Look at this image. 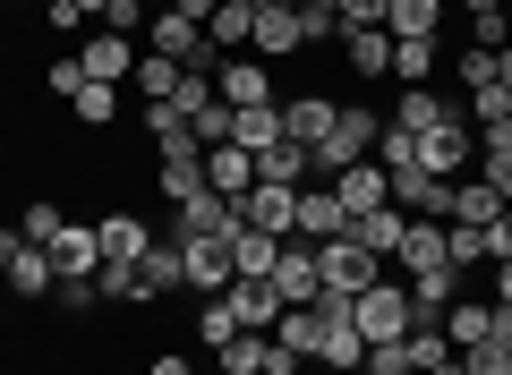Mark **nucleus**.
Segmentation results:
<instances>
[{
    "label": "nucleus",
    "instance_id": "f257e3e1",
    "mask_svg": "<svg viewBox=\"0 0 512 375\" xmlns=\"http://www.w3.org/2000/svg\"><path fill=\"white\" fill-rule=\"evenodd\" d=\"M94 239H103V273H94V290H103V299H137V256L154 248V231L137 214H103Z\"/></svg>",
    "mask_w": 512,
    "mask_h": 375
},
{
    "label": "nucleus",
    "instance_id": "f03ea898",
    "mask_svg": "<svg viewBox=\"0 0 512 375\" xmlns=\"http://www.w3.org/2000/svg\"><path fill=\"white\" fill-rule=\"evenodd\" d=\"M376 137H384V120H376V111L342 103V111H333V128H325V145L308 154V179H342L350 162H376Z\"/></svg>",
    "mask_w": 512,
    "mask_h": 375
},
{
    "label": "nucleus",
    "instance_id": "7ed1b4c3",
    "mask_svg": "<svg viewBox=\"0 0 512 375\" xmlns=\"http://www.w3.org/2000/svg\"><path fill=\"white\" fill-rule=\"evenodd\" d=\"M350 324H359V341L376 350V341H402L410 324H419V307H410V290L393 282V273H384L376 290H359V307H350Z\"/></svg>",
    "mask_w": 512,
    "mask_h": 375
},
{
    "label": "nucleus",
    "instance_id": "20e7f679",
    "mask_svg": "<svg viewBox=\"0 0 512 375\" xmlns=\"http://www.w3.org/2000/svg\"><path fill=\"white\" fill-rule=\"evenodd\" d=\"M316 265H325V290H350V299L384 282V265H376V256H367L350 231H342V239H325V248H316Z\"/></svg>",
    "mask_w": 512,
    "mask_h": 375
},
{
    "label": "nucleus",
    "instance_id": "39448f33",
    "mask_svg": "<svg viewBox=\"0 0 512 375\" xmlns=\"http://www.w3.org/2000/svg\"><path fill=\"white\" fill-rule=\"evenodd\" d=\"M171 214H180V222H171V239H231L239 222H248V214H239V197H214V188L188 197V205H171Z\"/></svg>",
    "mask_w": 512,
    "mask_h": 375
},
{
    "label": "nucleus",
    "instance_id": "423d86ee",
    "mask_svg": "<svg viewBox=\"0 0 512 375\" xmlns=\"http://www.w3.org/2000/svg\"><path fill=\"white\" fill-rule=\"evenodd\" d=\"M470 162H478V137L461 120H444V128H427V137H419V171L427 179H461Z\"/></svg>",
    "mask_w": 512,
    "mask_h": 375
},
{
    "label": "nucleus",
    "instance_id": "0eeeda50",
    "mask_svg": "<svg viewBox=\"0 0 512 375\" xmlns=\"http://www.w3.org/2000/svg\"><path fill=\"white\" fill-rule=\"evenodd\" d=\"M77 69H86L94 86H120V77L137 69V43H128V35H111V26H94V35L77 43Z\"/></svg>",
    "mask_w": 512,
    "mask_h": 375
},
{
    "label": "nucleus",
    "instance_id": "6e6552de",
    "mask_svg": "<svg viewBox=\"0 0 512 375\" xmlns=\"http://www.w3.org/2000/svg\"><path fill=\"white\" fill-rule=\"evenodd\" d=\"M52 273H60V282H94V273H103V239H94V222H60Z\"/></svg>",
    "mask_w": 512,
    "mask_h": 375
},
{
    "label": "nucleus",
    "instance_id": "1a4fd4ad",
    "mask_svg": "<svg viewBox=\"0 0 512 375\" xmlns=\"http://www.w3.org/2000/svg\"><path fill=\"white\" fill-rule=\"evenodd\" d=\"M214 94H222V103H231V111H248V103H274V77H265V60L231 52V60H222V69H214Z\"/></svg>",
    "mask_w": 512,
    "mask_h": 375
},
{
    "label": "nucleus",
    "instance_id": "9d476101",
    "mask_svg": "<svg viewBox=\"0 0 512 375\" xmlns=\"http://www.w3.org/2000/svg\"><path fill=\"white\" fill-rule=\"evenodd\" d=\"M171 290H188V256H180V239H154L137 256V299H171Z\"/></svg>",
    "mask_w": 512,
    "mask_h": 375
},
{
    "label": "nucleus",
    "instance_id": "9b49d317",
    "mask_svg": "<svg viewBox=\"0 0 512 375\" xmlns=\"http://www.w3.org/2000/svg\"><path fill=\"white\" fill-rule=\"evenodd\" d=\"M461 120V103L444 86H402V103H393V128H410V137H427V128Z\"/></svg>",
    "mask_w": 512,
    "mask_h": 375
},
{
    "label": "nucleus",
    "instance_id": "f8f14e48",
    "mask_svg": "<svg viewBox=\"0 0 512 375\" xmlns=\"http://www.w3.org/2000/svg\"><path fill=\"white\" fill-rule=\"evenodd\" d=\"M333 197H342V214H376V205H393V179H384V162H350L342 179H325Z\"/></svg>",
    "mask_w": 512,
    "mask_h": 375
},
{
    "label": "nucleus",
    "instance_id": "ddd939ff",
    "mask_svg": "<svg viewBox=\"0 0 512 375\" xmlns=\"http://www.w3.org/2000/svg\"><path fill=\"white\" fill-rule=\"evenodd\" d=\"M239 214H248L256 231H274V239H291V222H299V188H274V179H256L248 197H239Z\"/></svg>",
    "mask_w": 512,
    "mask_h": 375
},
{
    "label": "nucleus",
    "instance_id": "4468645a",
    "mask_svg": "<svg viewBox=\"0 0 512 375\" xmlns=\"http://www.w3.org/2000/svg\"><path fill=\"white\" fill-rule=\"evenodd\" d=\"M402 231H410V214H402V205H376V214H350V239H359V248L376 256V265H393V256H402Z\"/></svg>",
    "mask_w": 512,
    "mask_h": 375
},
{
    "label": "nucleus",
    "instance_id": "2eb2a0df",
    "mask_svg": "<svg viewBox=\"0 0 512 375\" xmlns=\"http://www.w3.org/2000/svg\"><path fill=\"white\" fill-rule=\"evenodd\" d=\"M180 256H188V290H231L239 273H231V239H180Z\"/></svg>",
    "mask_w": 512,
    "mask_h": 375
},
{
    "label": "nucleus",
    "instance_id": "dca6fc26",
    "mask_svg": "<svg viewBox=\"0 0 512 375\" xmlns=\"http://www.w3.org/2000/svg\"><path fill=\"white\" fill-rule=\"evenodd\" d=\"M256 52H274V60H291V52H308V43H299V9L291 0H256Z\"/></svg>",
    "mask_w": 512,
    "mask_h": 375
},
{
    "label": "nucleus",
    "instance_id": "f3484780",
    "mask_svg": "<svg viewBox=\"0 0 512 375\" xmlns=\"http://www.w3.org/2000/svg\"><path fill=\"white\" fill-rule=\"evenodd\" d=\"M222 299H231V316L248 324V333H274V324H282V290H274V282H248V273H239Z\"/></svg>",
    "mask_w": 512,
    "mask_h": 375
},
{
    "label": "nucleus",
    "instance_id": "a211bd4d",
    "mask_svg": "<svg viewBox=\"0 0 512 375\" xmlns=\"http://www.w3.org/2000/svg\"><path fill=\"white\" fill-rule=\"evenodd\" d=\"M291 231L325 248V239H342V231H350V214H342V197H333V188H299V222H291Z\"/></svg>",
    "mask_w": 512,
    "mask_h": 375
},
{
    "label": "nucleus",
    "instance_id": "6ab92c4d",
    "mask_svg": "<svg viewBox=\"0 0 512 375\" xmlns=\"http://www.w3.org/2000/svg\"><path fill=\"white\" fill-rule=\"evenodd\" d=\"M274 265H282V239H274V231H256V222H239V231H231V273H248V282H274Z\"/></svg>",
    "mask_w": 512,
    "mask_h": 375
},
{
    "label": "nucleus",
    "instance_id": "aec40b11",
    "mask_svg": "<svg viewBox=\"0 0 512 375\" xmlns=\"http://www.w3.org/2000/svg\"><path fill=\"white\" fill-rule=\"evenodd\" d=\"M342 60L350 77H393V35L384 26H342Z\"/></svg>",
    "mask_w": 512,
    "mask_h": 375
},
{
    "label": "nucleus",
    "instance_id": "412c9836",
    "mask_svg": "<svg viewBox=\"0 0 512 375\" xmlns=\"http://www.w3.org/2000/svg\"><path fill=\"white\" fill-rule=\"evenodd\" d=\"M205 188H214V197H248V188H256V154H239V145H205Z\"/></svg>",
    "mask_w": 512,
    "mask_h": 375
},
{
    "label": "nucleus",
    "instance_id": "4be33fe9",
    "mask_svg": "<svg viewBox=\"0 0 512 375\" xmlns=\"http://www.w3.org/2000/svg\"><path fill=\"white\" fill-rule=\"evenodd\" d=\"M333 111H342V103H325V94H291V103H282V137H299V145L316 154L325 128H333Z\"/></svg>",
    "mask_w": 512,
    "mask_h": 375
},
{
    "label": "nucleus",
    "instance_id": "5701e85b",
    "mask_svg": "<svg viewBox=\"0 0 512 375\" xmlns=\"http://www.w3.org/2000/svg\"><path fill=\"white\" fill-rule=\"evenodd\" d=\"M52 248H35V239H18V256H9V290H18V299H52Z\"/></svg>",
    "mask_w": 512,
    "mask_h": 375
},
{
    "label": "nucleus",
    "instance_id": "b1692460",
    "mask_svg": "<svg viewBox=\"0 0 512 375\" xmlns=\"http://www.w3.org/2000/svg\"><path fill=\"white\" fill-rule=\"evenodd\" d=\"M171 205H188V197H205V145H180V154H163V179H154Z\"/></svg>",
    "mask_w": 512,
    "mask_h": 375
},
{
    "label": "nucleus",
    "instance_id": "393cba45",
    "mask_svg": "<svg viewBox=\"0 0 512 375\" xmlns=\"http://www.w3.org/2000/svg\"><path fill=\"white\" fill-rule=\"evenodd\" d=\"M444 265V222H419L410 214V231H402V256H393V273H436Z\"/></svg>",
    "mask_w": 512,
    "mask_h": 375
},
{
    "label": "nucleus",
    "instance_id": "a878e982",
    "mask_svg": "<svg viewBox=\"0 0 512 375\" xmlns=\"http://www.w3.org/2000/svg\"><path fill=\"white\" fill-rule=\"evenodd\" d=\"M461 299V273L436 265V273H410V307H419V324H444V307Z\"/></svg>",
    "mask_w": 512,
    "mask_h": 375
},
{
    "label": "nucleus",
    "instance_id": "bb28decb",
    "mask_svg": "<svg viewBox=\"0 0 512 375\" xmlns=\"http://www.w3.org/2000/svg\"><path fill=\"white\" fill-rule=\"evenodd\" d=\"M274 137H282V103H248V111H231V145H239V154H265Z\"/></svg>",
    "mask_w": 512,
    "mask_h": 375
},
{
    "label": "nucleus",
    "instance_id": "cd10ccee",
    "mask_svg": "<svg viewBox=\"0 0 512 375\" xmlns=\"http://www.w3.org/2000/svg\"><path fill=\"white\" fill-rule=\"evenodd\" d=\"M444 26V0H393V18H384V35L393 43H427Z\"/></svg>",
    "mask_w": 512,
    "mask_h": 375
},
{
    "label": "nucleus",
    "instance_id": "c85d7f7f",
    "mask_svg": "<svg viewBox=\"0 0 512 375\" xmlns=\"http://www.w3.org/2000/svg\"><path fill=\"white\" fill-rule=\"evenodd\" d=\"M180 60H163V52H137V69H128V86L146 94V103H171V94H180Z\"/></svg>",
    "mask_w": 512,
    "mask_h": 375
},
{
    "label": "nucleus",
    "instance_id": "c756f323",
    "mask_svg": "<svg viewBox=\"0 0 512 375\" xmlns=\"http://www.w3.org/2000/svg\"><path fill=\"white\" fill-rule=\"evenodd\" d=\"M256 179H274V188H299V179H308V145H299V137H274L265 154H256Z\"/></svg>",
    "mask_w": 512,
    "mask_h": 375
},
{
    "label": "nucleus",
    "instance_id": "7c9ffc66",
    "mask_svg": "<svg viewBox=\"0 0 512 375\" xmlns=\"http://www.w3.org/2000/svg\"><path fill=\"white\" fill-rule=\"evenodd\" d=\"M495 333V307L487 299H453L444 307V341H453V350H470V341H487Z\"/></svg>",
    "mask_w": 512,
    "mask_h": 375
},
{
    "label": "nucleus",
    "instance_id": "2f4dec72",
    "mask_svg": "<svg viewBox=\"0 0 512 375\" xmlns=\"http://www.w3.org/2000/svg\"><path fill=\"white\" fill-rule=\"evenodd\" d=\"M495 214H504V197H495L487 179H453V214H444V222H478V231H487Z\"/></svg>",
    "mask_w": 512,
    "mask_h": 375
},
{
    "label": "nucleus",
    "instance_id": "473e14b6",
    "mask_svg": "<svg viewBox=\"0 0 512 375\" xmlns=\"http://www.w3.org/2000/svg\"><path fill=\"white\" fill-rule=\"evenodd\" d=\"M274 341H282V350H299V358H316V350H325V316H316V307H282Z\"/></svg>",
    "mask_w": 512,
    "mask_h": 375
},
{
    "label": "nucleus",
    "instance_id": "72a5a7b5",
    "mask_svg": "<svg viewBox=\"0 0 512 375\" xmlns=\"http://www.w3.org/2000/svg\"><path fill=\"white\" fill-rule=\"evenodd\" d=\"M146 137H154V154H180V145H197V128H188L180 103H146Z\"/></svg>",
    "mask_w": 512,
    "mask_h": 375
},
{
    "label": "nucleus",
    "instance_id": "f704fd0d",
    "mask_svg": "<svg viewBox=\"0 0 512 375\" xmlns=\"http://www.w3.org/2000/svg\"><path fill=\"white\" fill-rule=\"evenodd\" d=\"M444 265H453V273L495 265V256H487V231H478V222H444Z\"/></svg>",
    "mask_w": 512,
    "mask_h": 375
},
{
    "label": "nucleus",
    "instance_id": "c9c22d12",
    "mask_svg": "<svg viewBox=\"0 0 512 375\" xmlns=\"http://www.w3.org/2000/svg\"><path fill=\"white\" fill-rule=\"evenodd\" d=\"M402 358H410V375H427L436 358H453V341H444V324H410V333H402Z\"/></svg>",
    "mask_w": 512,
    "mask_h": 375
},
{
    "label": "nucleus",
    "instance_id": "e433bc0d",
    "mask_svg": "<svg viewBox=\"0 0 512 375\" xmlns=\"http://www.w3.org/2000/svg\"><path fill=\"white\" fill-rule=\"evenodd\" d=\"M214 367H222V375H265V333H231V341L214 350Z\"/></svg>",
    "mask_w": 512,
    "mask_h": 375
},
{
    "label": "nucleus",
    "instance_id": "4c0bfd02",
    "mask_svg": "<svg viewBox=\"0 0 512 375\" xmlns=\"http://www.w3.org/2000/svg\"><path fill=\"white\" fill-rule=\"evenodd\" d=\"M436 35H427V43H393V77H402V86H427V77H436Z\"/></svg>",
    "mask_w": 512,
    "mask_h": 375
},
{
    "label": "nucleus",
    "instance_id": "58836bf2",
    "mask_svg": "<svg viewBox=\"0 0 512 375\" xmlns=\"http://www.w3.org/2000/svg\"><path fill=\"white\" fill-rule=\"evenodd\" d=\"M231 333H248V324H239V316H231V299H222V290H214V299L197 307V341H205V350H222V341H231Z\"/></svg>",
    "mask_w": 512,
    "mask_h": 375
},
{
    "label": "nucleus",
    "instance_id": "ea45409f",
    "mask_svg": "<svg viewBox=\"0 0 512 375\" xmlns=\"http://www.w3.org/2000/svg\"><path fill=\"white\" fill-rule=\"evenodd\" d=\"M69 111H77V120H86V128H103L111 111H120V86H94V77H86V86L69 94Z\"/></svg>",
    "mask_w": 512,
    "mask_h": 375
},
{
    "label": "nucleus",
    "instance_id": "a19ab883",
    "mask_svg": "<svg viewBox=\"0 0 512 375\" xmlns=\"http://www.w3.org/2000/svg\"><path fill=\"white\" fill-rule=\"evenodd\" d=\"M316 358H325V367H359V358H367L359 324H325V350H316Z\"/></svg>",
    "mask_w": 512,
    "mask_h": 375
},
{
    "label": "nucleus",
    "instance_id": "79ce46f5",
    "mask_svg": "<svg viewBox=\"0 0 512 375\" xmlns=\"http://www.w3.org/2000/svg\"><path fill=\"white\" fill-rule=\"evenodd\" d=\"M478 179H487L495 197L512 205V145H478Z\"/></svg>",
    "mask_w": 512,
    "mask_h": 375
},
{
    "label": "nucleus",
    "instance_id": "37998d69",
    "mask_svg": "<svg viewBox=\"0 0 512 375\" xmlns=\"http://www.w3.org/2000/svg\"><path fill=\"white\" fill-rule=\"evenodd\" d=\"M60 222H69V214H60V205L43 197V205H26V222H18V239H35V248H52V239H60Z\"/></svg>",
    "mask_w": 512,
    "mask_h": 375
},
{
    "label": "nucleus",
    "instance_id": "c03bdc74",
    "mask_svg": "<svg viewBox=\"0 0 512 375\" xmlns=\"http://www.w3.org/2000/svg\"><path fill=\"white\" fill-rule=\"evenodd\" d=\"M461 367H470V375H512V350H504V341H470V350H461Z\"/></svg>",
    "mask_w": 512,
    "mask_h": 375
},
{
    "label": "nucleus",
    "instance_id": "a18cd8bd",
    "mask_svg": "<svg viewBox=\"0 0 512 375\" xmlns=\"http://www.w3.org/2000/svg\"><path fill=\"white\" fill-rule=\"evenodd\" d=\"M188 128H197V145H231V103H205Z\"/></svg>",
    "mask_w": 512,
    "mask_h": 375
},
{
    "label": "nucleus",
    "instance_id": "49530a36",
    "mask_svg": "<svg viewBox=\"0 0 512 375\" xmlns=\"http://www.w3.org/2000/svg\"><path fill=\"white\" fill-rule=\"evenodd\" d=\"M470 120H512V94L504 86H470Z\"/></svg>",
    "mask_w": 512,
    "mask_h": 375
},
{
    "label": "nucleus",
    "instance_id": "de8ad7c7",
    "mask_svg": "<svg viewBox=\"0 0 512 375\" xmlns=\"http://www.w3.org/2000/svg\"><path fill=\"white\" fill-rule=\"evenodd\" d=\"M470 43H478V52H504V9H478V18H470Z\"/></svg>",
    "mask_w": 512,
    "mask_h": 375
},
{
    "label": "nucleus",
    "instance_id": "09e8293b",
    "mask_svg": "<svg viewBox=\"0 0 512 375\" xmlns=\"http://www.w3.org/2000/svg\"><path fill=\"white\" fill-rule=\"evenodd\" d=\"M461 86H495V52L470 43V52H461Z\"/></svg>",
    "mask_w": 512,
    "mask_h": 375
},
{
    "label": "nucleus",
    "instance_id": "8fccbe9b",
    "mask_svg": "<svg viewBox=\"0 0 512 375\" xmlns=\"http://www.w3.org/2000/svg\"><path fill=\"white\" fill-rule=\"evenodd\" d=\"M77 86H86V69H77V52H60V60H52V94H60V103H69Z\"/></svg>",
    "mask_w": 512,
    "mask_h": 375
},
{
    "label": "nucleus",
    "instance_id": "3c124183",
    "mask_svg": "<svg viewBox=\"0 0 512 375\" xmlns=\"http://www.w3.org/2000/svg\"><path fill=\"white\" fill-rule=\"evenodd\" d=\"M52 299H60V307H69V316H86V307H94V299H103V290H94V282H52Z\"/></svg>",
    "mask_w": 512,
    "mask_h": 375
},
{
    "label": "nucleus",
    "instance_id": "603ef678",
    "mask_svg": "<svg viewBox=\"0 0 512 375\" xmlns=\"http://www.w3.org/2000/svg\"><path fill=\"white\" fill-rule=\"evenodd\" d=\"M299 367H308V358H299V350H282V341L265 333V375H299Z\"/></svg>",
    "mask_w": 512,
    "mask_h": 375
},
{
    "label": "nucleus",
    "instance_id": "864d4df0",
    "mask_svg": "<svg viewBox=\"0 0 512 375\" xmlns=\"http://www.w3.org/2000/svg\"><path fill=\"white\" fill-rule=\"evenodd\" d=\"M487 256H495V265H504V256H512V205H504V214L487 222Z\"/></svg>",
    "mask_w": 512,
    "mask_h": 375
},
{
    "label": "nucleus",
    "instance_id": "5fc2aeb1",
    "mask_svg": "<svg viewBox=\"0 0 512 375\" xmlns=\"http://www.w3.org/2000/svg\"><path fill=\"white\" fill-rule=\"evenodd\" d=\"M146 375H197V367H188V358H180V350H163V358H154V367H146Z\"/></svg>",
    "mask_w": 512,
    "mask_h": 375
},
{
    "label": "nucleus",
    "instance_id": "6e6d98bb",
    "mask_svg": "<svg viewBox=\"0 0 512 375\" xmlns=\"http://www.w3.org/2000/svg\"><path fill=\"white\" fill-rule=\"evenodd\" d=\"M171 9H180V18H197V26H205V18H214V9H222V0H171Z\"/></svg>",
    "mask_w": 512,
    "mask_h": 375
},
{
    "label": "nucleus",
    "instance_id": "4d7b16f0",
    "mask_svg": "<svg viewBox=\"0 0 512 375\" xmlns=\"http://www.w3.org/2000/svg\"><path fill=\"white\" fill-rule=\"evenodd\" d=\"M495 307H512V256L495 265Z\"/></svg>",
    "mask_w": 512,
    "mask_h": 375
},
{
    "label": "nucleus",
    "instance_id": "13d9d810",
    "mask_svg": "<svg viewBox=\"0 0 512 375\" xmlns=\"http://www.w3.org/2000/svg\"><path fill=\"white\" fill-rule=\"evenodd\" d=\"M9 256H18V231H0V290H9Z\"/></svg>",
    "mask_w": 512,
    "mask_h": 375
},
{
    "label": "nucleus",
    "instance_id": "bf43d9fd",
    "mask_svg": "<svg viewBox=\"0 0 512 375\" xmlns=\"http://www.w3.org/2000/svg\"><path fill=\"white\" fill-rule=\"evenodd\" d=\"M495 86L512 94V43H504V52H495Z\"/></svg>",
    "mask_w": 512,
    "mask_h": 375
},
{
    "label": "nucleus",
    "instance_id": "052dcab7",
    "mask_svg": "<svg viewBox=\"0 0 512 375\" xmlns=\"http://www.w3.org/2000/svg\"><path fill=\"white\" fill-rule=\"evenodd\" d=\"M495 341H504V350H512V307H495Z\"/></svg>",
    "mask_w": 512,
    "mask_h": 375
},
{
    "label": "nucleus",
    "instance_id": "680f3d73",
    "mask_svg": "<svg viewBox=\"0 0 512 375\" xmlns=\"http://www.w3.org/2000/svg\"><path fill=\"white\" fill-rule=\"evenodd\" d=\"M427 375H470V367H461V350H453V358H436V367H427Z\"/></svg>",
    "mask_w": 512,
    "mask_h": 375
},
{
    "label": "nucleus",
    "instance_id": "e2e57ef3",
    "mask_svg": "<svg viewBox=\"0 0 512 375\" xmlns=\"http://www.w3.org/2000/svg\"><path fill=\"white\" fill-rule=\"evenodd\" d=\"M461 9H470V18H478V9H512V0H461Z\"/></svg>",
    "mask_w": 512,
    "mask_h": 375
},
{
    "label": "nucleus",
    "instance_id": "0e129e2a",
    "mask_svg": "<svg viewBox=\"0 0 512 375\" xmlns=\"http://www.w3.org/2000/svg\"><path fill=\"white\" fill-rule=\"evenodd\" d=\"M325 375H359V367H325Z\"/></svg>",
    "mask_w": 512,
    "mask_h": 375
},
{
    "label": "nucleus",
    "instance_id": "69168bd1",
    "mask_svg": "<svg viewBox=\"0 0 512 375\" xmlns=\"http://www.w3.org/2000/svg\"><path fill=\"white\" fill-rule=\"evenodd\" d=\"M504 43H512V9H504Z\"/></svg>",
    "mask_w": 512,
    "mask_h": 375
},
{
    "label": "nucleus",
    "instance_id": "338daca9",
    "mask_svg": "<svg viewBox=\"0 0 512 375\" xmlns=\"http://www.w3.org/2000/svg\"><path fill=\"white\" fill-rule=\"evenodd\" d=\"M43 9H60V0H43Z\"/></svg>",
    "mask_w": 512,
    "mask_h": 375
}]
</instances>
